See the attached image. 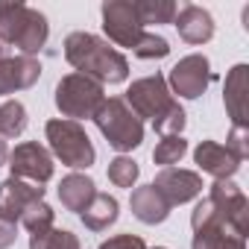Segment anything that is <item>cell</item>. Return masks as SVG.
<instances>
[{"label":"cell","instance_id":"cell-7","mask_svg":"<svg viewBox=\"0 0 249 249\" xmlns=\"http://www.w3.org/2000/svg\"><path fill=\"white\" fill-rule=\"evenodd\" d=\"M191 229H194L191 249H246V234H240L229 223L217 220L208 199L196 202V208L191 214Z\"/></svg>","mask_w":249,"mask_h":249},{"label":"cell","instance_id":"cell-27","mask_svg":"<svg viewBox=\"0 0 249 249\" xmlns=\"http://www.w3.org/2000/svg\"><path fill=\"white\" fill-rule=\"evenodd\" d=\"M185 123H188V114H185V108L179 106V103H173V108L170 111H164L156 123H153V129L164 138V135H182V129H185Z\"/></svg>","mask_w":249,"mask_h":249},{"label":"cell","instance_id":"cell-33","mask_svg":"<svg viewBox=\"0 0 249 249\" xmlns=\"http://www.w3.org/2000/svg\"><path fill=\"white\" fill-rule=\"evenodd\" d=\"M156 249H167V246H156Z\"/></svg>","mask_w":249,"mask_h":249},{"label":"cell","instance_id":"cell-16","mask_svg":"<svg viewBox=\"0 0 249 249\" xmlns=\"http://www.w3.org/2000/svg\"><path fill=\"white\" fill-rule=\"evenodd\" d=\"M173 27L179 33V38L188 44H208L214 38V18L208 9H202L196 3H185L182 9H176Z\"/></svg>","mask_w":249,"mask_h":249},{"label":"cell","instance_id":"cell-32","mask_svg":"<svg viewBox=\"0 0 249 249\" xmlns=\"http://www.w3.org/2000/svg\"><path fill=\"white\" fill-rule=\"evenodd\" d=\"M6 56H12V53H9V47L3 41H0V59H6Z\"/></svg>","mask_w":249,"mask_h":249},{"label":"cell","instance_id":"cell-10","mask_svg":"<svg viewBox=\"0 0 249 249\" xmlns=\"http://www.w3.org/2000/svg\"><path fill=\"white\" fill-rule=\"evenodd\" d=\"M211 82H214V71H211V62H208L202 53H191V56L179 59V62L170 68V76H167L170 94H179V97H185V100L202 97Z\"/></svg>","mask_w":249,"mask_h":249},{"label":"cell","instance_id":"cell-21","mask_svg":"<svg viewBox=\"0 0 249 249\" xmlns=\"http://www.w3.org/2000/svg\"><path fill=\"white\" fill-rule=\"evenodd\" d=\"M27 108L21 100H6L0 103V138L9 141V138H21L27 129Z\"/></svg>","mask_w":249,"mask_h":249},{"label":"cell","instance_id":"cell-18","mask_svg":"<svg viewBox=\"0 0 249 249\" xmlns=\"http://www.w3.org/2000/svg\"><path fill=\"white\" fill-rule=\"evenodd\" d=\"M129 205H132V214L147 223V226H156V223H164L170 217V202L153 188V185H141L132 191L129 196Z\"/></svg>","mask_w":249,"mask_h":249},{"label":"cell","instance_id":"cell-20","mask_svg":"<svg viewBox=\"0 0 249 249\" xmlns=\"http://www.w3.org/2000/svg\"><path fill=\"white\" fill-rule=\"evenodd\" d=\"M117 199L114 196H108V194H94V199L79 211V217H82V223H85V229H91V231H106L111 223H117Z\"/></svg>","mask_w":249,"mask_h":249},{"label":"cell","instance_id":"cell-25","mask_svg":"<svg viewBox=\"0 0 249 249\" xmlns=\"http://www.w3.org/2000/svg\"><path fill=\"white\" fill-rule=\"evenodd\" d=\"M185 153H188V141L182 135H164L153 150V161L161 167H170V164H179Z\"/></svg>","mask_w":249,"mask_h":249},{"label":"cell","instance_id":"cell-9","mask_svg":"<svg viewBox=\"0 0 249 249\" xmlns=\"http://www.w3.org/2000/svg\"><path fill=\"white\" fill-rule=\"evenodd\" d=\"M208 205L217 220L229 223L234 231L249 234V199L231 179H217L208 188Z\"/></svg>","mask_w":249,"mask_h":249},{"label":"cell","instance_id":"cell-13","mask_svg":"<svg viewBox=\"0 0 249 249\" xmlns=\"http://www.w3.org/2000/svg\"><path fill=\"white\" fill-rule=\"evenodd\" d=\"M36 199H44V185H33V182L9 176L6 182H0V220L18 226L21 214Z\"/></svg>","mask_w":249,"mask_h":249},{"label":"cell","instance_id":"cell-15","mask_svg":"<svg viewBox=\"0 0 249 249\" xmlns=\"http://www.w3.org/2000/svg\"><path fill=\"white\" fill-rule=\"evenodd\" d=\"M246 91H249V68L246 65H234L226 76V88H223V100H226V111L231 117V126L249 129V106H246Z\"/></svg>","mask_w":249,"mask_h":249},{"label":"cell","instance_id":"cell-11","mask_svg":"<svg viewBox=\"0 0 249 249\" xmlns=\"http://www.w3.org/2000/svg\"><path fill=\"white\" fill-rule=\"evenodd\" d=\"M9 170L15 179H24V182H33V185H47L53 179V156L47 147H41L38 141H24L18 144L12 153H9Z\"/></svg>","mask_w":249,"mask_h":249},{"label":"cell","instance_id":"cell-12","mask_svg":"<svg viewBox=\"0 0 249 249\" xmlns=\"http://www.w3.org/2000/svg\"><path fill=\"white\" fill-rule=\"evenodd\" d=\"M153 188L173 205H185L191 199H196L202 194V176L196 170H185V167H161V173L156 176Z\"/></svg>","mask_w":249,"mask_h":249},{"label":"cell","instance_id":"cell-1","mask_svg":"<svg viewBox=\"0 0 249 249\" xmlns=\"http://www.w3.org/2000/svg\"><path fill=\"white\" fill-rule=\"evenodd\" d=\"M65 59L76 73H85L100 85H117L129 76L126 56L94 33H71L65 38Z\"/></svg>","mask_w":249,"mask_h":249},{"label":"cell","instance_id":"cell-4","mask_svg":"<svg viewBox=\"0 0 249 249\" xmlns=\"http://www.w3.org/2000/svg\"><path fill=\"white\" fill-rule=\"evenodd\" d=\"M91 120L97 123V129L103 132L108 147H114L117 153H129V150L141 147V141H144V120L135 117V111L123 103V97L103 100Z\"/></svg>","mask_w":249,"mask_h":249},{"label":"cell","instance_id":"cell-2","mask_svg":"<svg viewBox=\"0 0 249 249\" xmlns=\"http://www.w3.org/2000/svg\"><path fill=\"white\" fill-rule=\"evenodd\" d=\"M103 33L117 47L132 50L138 59H164L170 53L167 38L147 33L141 27L132 0H106L103 3Z\"/></svg>","mask_w":249,"mask_h":249},{"label":"cell","instance_id":"cell-17","mask_svg":"<svg viewBox=\"0 0 249 249\" xmlns=\"http://www.w3.org/2000/svg\"><path fill=\"white\" fill-rule=\"evenodd\" d=\"M194 161L199 164L202 173L214 179H231L240 170V161L217 141H199V147L194 150Z\"/></svg>","mask_w":249,"mask_h":249},{"label":"cell","instance_id":"cell-6","mask_svg":"<svg viewBox=\"0 0 249 249\" xmlns=\"http://www.w3.org/2000/svg\"><path fill=\"white\" fill-rule=\"evenodd\" d=\"M106 100L103 85L85 73H68L59 79L56 85V108L62 111L65 120H88L94 117V111L100 108V103Z\"/></svg>","mask_w":249,"mask_h":249},{"label":"cell","instance_id":"cell-8","mask_svg":"<svg viewBox=\"0 0 249 249\" xmlns=\"http://www.w3.org/2000/svg\"><path fill=\"white\" fill-rule=\"evenodd\" d=\"M123 103H126L138 120H159L164 111L173 108V94L167 88V79L161 73H153V76H144V79H135L129 88H126V97H123Z\"/></svg>","mask_w":249,"mask_h":249},{"label":"cell","instance_id":"cell-19","mask_svg":"<svg viewBox=\"0 0 249 249\" xmlns=\"http://www.w3.org/2000/svg\"><path fill=\"white\" fill-rule=\"evenodd\" d=\"M94 194H97V185H94V179L85 176V173H68V176L59 182V202H62L65 211L79 214V211L94 199Z\"/></svg>","mask_w":249,"mask_h":249},{"label":"cell","instance_id":"cell-22","mask_svg":"<svg viewBox=\"0 0 249 249\" xmlns=\"http://www.w3.org/2000/svg\"><path fill=\"white\" fill-rule=\"evenodd\" d=\"M132 6H135V15L144 30L150 24H173V18H176L173 0H132Z\"/></svg>","mask_w":249,"mask_h":249},{"label":"cell","instance_id":"cell-24","mask_svg":"<svg viewBox=\"0 0 249 249\" xmlns=\"http://www.w3.org/2000/svg\"><path fill=\"white\" fill-rule=\"evenodd\" d=\"M30 249H82V246L73 231L53 226L44 234H30Z\"/></svg>","mask_w":249,"mask_h":249},{"label":"cell","instance_id":"cell-5","mask_svg":"<svg viewBox=\"0 0 249 249\" xmlns=\"http://www.w3.org/2000/svg\"><path fill=\"white\" fill-rule=\"evenodd\" d=\"M44 135L50 141V156H56L62 164H68L73 170H88L94 164L97 153H94V144H91L82 123L53 117V120H47Z\"/></svg>","mask_w":249,"mask_h":249},{"label":"cell","instance_id":"cell-30","mask_svg":"<svg viewBox=\"0 0 249 249\" xmlns=\"http://www.w3.org/2000/svg\"><path fill=\"white\" fill-rule=\"evenodd\" d=\"M18 237V226L15 223H6V220H0V249H9Z\"/></svg>","mask_w":249,"mask_h":249},{"label":"cell","instance_id":"cell-26","mask_svg":"<svg viewBox=\"0 0 249 249\" xmlns=\"http://www.w3.org/2000/svg\"><path fill=\"white\" fill-rule=\"evenodd\" d=\"M141 170H138V161H132L129 156H117L108 161V182L114 188H132L138 182Z\"/></svg>","mask_w":249,"mask_h":249},{"label":"cell","instance_id":"cell-28","mask_svg":"<svg viewBox=\"0 0 249 249\" xmlns=\"http://www.w3.org/2000/svg\"><path fill=\"white\" fill-rule=\"evenodd\" d=\"M240 164L246 161V156H249V129H240V126H231V132H229V141L223 144Z\"/></svg>","mask_w":249,"mask_h":249},{"label":"cell","instance_id":"cell-14","mask_svg":"<svg viewBox=\"0 0 249 249\" xmlns=\"http://www.w3.org/2000/svg\"><path fill=\"white\" fill-rule=\"evenodd\" d=\"M41 76V62L36 56H6L0 59V97L27 91L38 82Z\"/></svg>","mask_w":249,"mask_h":249},{"label":"cell","instance_id":"cell-3","mask_svg":"<svg viewBox=\"0 0 249 249\" xmlns=\"http://www.w3.org/2000/svg\"><path fill=\"white\" fill-rule=\"evenodd\" d=\"M50 36L47 18L18 0H3L0 3V41L6 47L21 50V56H36Z\"/></svg>","mask_w":249,"mask_h":249},{"label":"cell","instance_id":"cell-29","mask_svg":"<svg viewBox=\"0 0 249 249\" xmlns=\"http://www.w3.org/2000/svg\"><path fill=\"white\" fill-rule=\"evenodd\" d=\"M100 249H147V243L138 234H114L100 243Z\"/></svg>","mask_w":249,"mask_h":249},{"label":"cell","instance_id":"cell-23","mask_svg":"<svg viewBox=\"0 0 249 249\" xmlns=\"http://www.w3.org/2000/svg\"><path fill=\"white\" fill-rule=\"evenodd\" d=\"M53 217H56V211H53L44 199H36V202H30L27 211L21 214V223H24V229H27L30 234H44V231L53 229Z\"/></svg>","mask_w":249,"mask_h":249},{"label":"cell","instance_id":"cell-31","mask_svg":"<svg viewBox=\"0 0 249 249\" xmlns=\"http://www.w3.org/2000/svg\"><path fill=\"white\" fill-rule=\"evenodd\" d=\"M6 159H9V147H6L3 138H0V164H6Z\"/></svg>","mask_w":249,"mask_h":249}]
</instances>
